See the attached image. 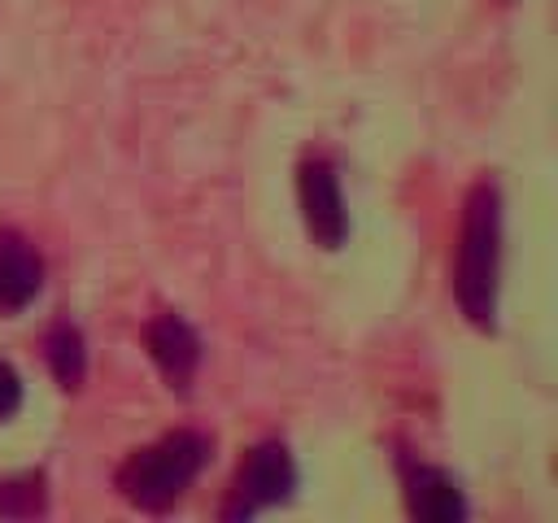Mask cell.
Masks as SVG:
<instances>
[{"label": "cell", "mask_w": 558, "mask_h": 523, "mask_svg": "<svg viewBox=\"0 0 558 523\" xmlns=\"http://www.w3.org/2000/svg\"><path fill=\"white\" fill-rule=\"evenodd\" d=\"M44 283V266L35 257V248L17 235V231H0V309L17 314L35 301Z\"/></svg>", "instance_id": "cell-6"}, {"label": "cell", "mask_w": 558, "mask_h": 523, "mask_svg": "<svg viewBox=\"0 0 558 523\" xmlns=\"http://www.w3.org/2000/svg\"><path fill=\"white\" fill-rule=\"evenodd\" d=\"M39 510H44V492H39L35 475H26L17 484H0V514L22 519V514H39Z\"/></svg>", "instance_id": "cell-9"}, {"label": "cell", "mask_w": 558, "mask_h": 523, "mask_svg": "<svg viewBox=\"0 0 558 523\" xmlns=\"http://www.w3.org/2000/svg\"><path fill=\"white\" fill-rule=\"evenodd\" d=\"M148 353L153 362L161 366V375L170 379V388H187L196 366H201V336L179 318V314H166L148 327Z\"/></svg>", "instance_id": "cell-5"}, {"label": "cell", "mask_w": 558, "mask_h": 523, "mask_svg": "<svg viewBox=\"0 0 558 523\" xmlns=\"http://www.w3.org/2000/svg\"><path fill=\"white\" fill-rule=\"evenodd\" d=\"M209 458V440L201 431H170L161 436L157 445L140 449L122 475H118V488L126 492L131 506L140 510H166L170 501H179L187 492V484L201 475Z\"/></svg>", "instance_id": "cell-2"}, {"label": "cell", "mask_w": 558, "mask_h": 523, "mask_svg": "<svg viewBox=\"0 0 558 523\" xmlns=\"http://www.w3.org/2000/svg\"><path fill=\"white\" fill-rule=\"evenodd\" d=\"M405 506L414 519H432V523H453V519H466V497L462 488L436 471V466H414L405 475Z\"/></svg>", "instance_id": "cell-7"}, {"label": "cell", "mask_w": 558, "mask_h": 523, "mask_svg": "<svg viewBox=\"0 0 558 523\" xmlns=\"http://www.w3.org/2000/svg\"><path fill=\"white\" fill-rule=\"evenodd\" d=\"M497 275H501V196L493 183H480L466 196L462 244H458V305L475 327H493L497 309Z\"/></svg>", "instance_id": "cell-1"}, {"label": "cell", "mask_w": 558, "mask_h": 523, "mask_svg": "<svg viewBox=\"0 0 558 523\" xmlns=\"http://www.w3.org/2000/svg\"><path fill=\"white\" fill-rule=\"evenodd\" d=\"M301 209H305V227L323 248H340L344 231H349V214L340 200V183L336 170L327 161H305L301 166Z\"/></svg>", "instance_id": "cell-4"}, {"label": "cell", "mask_w": 558, "mask_h": 523, "mask_svg": "<svg viewBox=\"0 0 558 523\" xmlns=\"http://www.w3.org/2000/svg\"><path fill=\"white\" fill-rule=\"evenodd\" d=\"M17 405H22V379L9 362H0V418L17 414Z\"/></svg>", "instance_id": "cell-10"}, {"label": "cell", "mask_w": 558, "mask_h": 523, "mask_svg": "<svg viewBox=\"0 0 558 523\" xmlns=\"http://www.w3.org/2000/svg\"><path fill=\"white\" fill-rule=\"evenodd\" d=\"M296 488V462L283 445H257L248 453V462L240 466L235 475V488H231V501H227V519H253L257 510L266 506H279L288 501Z\"/></svg>", "instance_id": "cell-3"}, {"label": "cell", "mask_w": 558, "mask_h": 523, "mask_svg": "<svg viewBox=\"0 0 558 523\" xmlns=\"http://www.w3.org/2000/svg\"><path fill=\"white\" fill-rule=\"evenodd\" d=\"M48 362H52V370H57V379H61L65 388H78L83 366H87V353H83V336H78V327L57 323V327L48 331Z\"/></svg>", "instance_id": "cell-8"}]
</instances>
